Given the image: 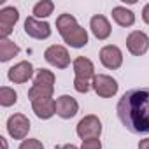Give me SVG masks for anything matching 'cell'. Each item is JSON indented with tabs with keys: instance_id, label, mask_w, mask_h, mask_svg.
<instances>
[{
	"instance_id": "18",
	"label": "cell",
	"mask_w": 149,
	"mask_h": 149,
	"mask_svg": "<svg viewBox=\"0 0 149 149\" xmlns=\"http://www.w3.org/2000/svg\"><path fill=\"white\" fill-rule=\"evenodd\" d=\"M18 53H19V47L13 40H9V39H0V61H9Z\"/></svg>"
},
{
	"instance_id": "17",
	"label": "cell",
	"mask_w": 149,
	"mask_h": 149,
	"mask_svg": "<svg viewBox=\"0 0 149 149\" xmlns=\"http://www.w3.org/2000/svg\"><path fill=\"white\" fill-rule=\"evenodd\" d=\"M33 86H42V88L54 90V74L51 70L39 68L37 74H35V77H33Z\"/></svg>"
},
{
	"instance_id": "20",
	"label": "cell",
	"mask_w": 149,
	"mask_h": 149,
	"mask_svg": "<svg viewBox=\"0 0 149 149\" xmlns=\"http://www.w3.org/2000/svg\"><path fill=\"white\" fill-rule=\"evenodd\" d=\"M18 102V95L13 88L9 86H2L0 88V105L2 107H11Z\"/></svg>"
},
{
	"instance_id": "16",
	"label": "cell",
	"mask_w": 149,
	"mask_h": 149,
	"mask_svg": "<svg viewBox=\"0 0 149 149\" xmlns=\"http://www.w3.org/2000/svg\"><path fill=\"white\" fill-rule=\"evenodd\" d=\"M111 14H112V19H114L119 26H132V25L135 23V14H133L130 9H126V7L118 6V7L112 9Z\"/></svg>"
},
{
	"instance_id": "22",
	"label": "cell",
	"mask_w": 149,
	"mask_h": 149,
	"mask_svg": "<svg viewBox=\"0 0 149 149\" xmlns=\"http://www.w3.org/2000/svg\"><path fill=\"white\" fill-rule=\"evenodd\" d=\"M81 149H102V142L100 139H88V140H83Z\"/></svg>"
},
{
	"instance_id": "12",
	"label": "cell",
	"mask_w": 149,
	"mask_h": 149,
	"mask_svg": "<svg viewBox=\"0 0 149 149\" xmlns=\"http://www.w3.org/2000/svg\"><path fill=\"white\" fill-rule=\"evenodd\" d=\"M25 32H26V35H30L32 39L42 40V39H47V37L51 35V26H49V23H46V21H39L37 18L28 16L26 21H25Z\"/></svg>"
},
{
	"instance_id": "21",
	"label": "cell",
	"mask_w": 149,
	"mask_h": 149,
	"mask_svg": "<svg viewBox=\"0 0 149 149\" xmlns=\"http://www.w3.org/2000/svg\"><path fill=\"white\" fill-rule=\"evenodd\" d=\"M19 149H44V146L39 139H26L19 144Z\"/></svg>"
},
{
	"instance_id": "15",
	"label": "cell",
	"mask_w": 149,
	"mask_h": 149,
	"mask_svg": "<svg viewBox=\"0 0 149 149\" xmlns=\"http://www.w3.org/2000/svg\"><path fill=\"white\" fill-rule=\"evenodd\" d=\"M90 28L93 32V35L98 39V40H105L109 35H111V23L105 16L102 14H95L90 21Z\"/></svg>"
},
{
	"instance_id": "5",
	"label": "cell",
	"mask_w": 149,
	"mask_h": 149,
	"mask_svg": "<svg viewBox=\"0 0 149 149\" xmlns=\"http://www.w3.org/2000/svg\"><path fill=\"white\" fill-rule=\"evenodd\" d=\"M44 58L49 65L56 67V68H67L70 65V56L67 47L60 46V44H53L44 51Z\"/></svg>"
},
{
	"instance_id": "10",
	"label": "cell",
	"mask_w": 149,
	"mask_h": 149,
	"mask_svg": "<svg viewBox=\"0 0 149 149\" xmlns=\"http://www.w3.org/2000/svg\"><path fill=\"white\" fill-rule=\"evenodd\" d=\"M18 19H19V13H18L16 7L7 6L4 9H0V37L7 39V35L13 32Z\"/></svg>"
},
{
	"instance_id": "13",
	"label": "cell",
	"mask_w": 149,
	"mask_h": 149,
	"mask_svg": "<svg viewBox=\"0 0 149 149\" xmlns=\"http://www.w3.org/2000/svg\"><path fill=\"white\" fill-rule=\"evenodd\" d=\"M79 111V104L76 102V98H72L70 95H61L56 98V114L63 119H70L77 114Z\"/></svg>"
},
{
	"instance_id": "25",
	"label": "cell",
	"mask_w": 149,
	"mask_h": 149,
	"mask_svg": "<svg viewBox=\"0 0 149 149\" xmlns=\"http://www.w3.org/2000/svg\"><path fill=\"white\" fill-rule=\"evenodd\" d=\"M58 149H77L74 144H65V146H61V147H58Z\"/></svg>"
},
{
	"instance_id": "14",
	"label": "cell",
	"mask_w": 149,
	"mask_h": 149,
	"mask_svg": "<svg viewBox=\"0 0 149 149\" xmlns=\"http://www.w3.org/2000/svg\"><path fill=\"white\" fill-rule=\"evenodd\" d=\"M32 109L37 118L40 119H49L56 114V100L53 98H39L32 102Z\"/></svg>"
},
{
	"instance_id": "19",
	"label": "cell",
	"mask_w": 149,
	"mask_h": 149,
	"mask_svg": "<svg viewBox=\"0 0 149 149\" xmlns=\"http://www.w3.org/2000/svg\"><path fill=\"white\" fill-rule=\"evenodd\" d=\"M53 9H54V4L51 0H40L33 6V18L37 19H42V18H47L49 14H53Z\"/></svg>"
},
{
	"instance_id": "7",
	"label": "cell",
	"mask_w": 149,
	"mask_h": 149,
	"mask_svg": "<svg viewBox=\"0 0 149 149\" xmlns=\"http://www.w3.org/2000/svg\"><path fill=\"white\" fill-rule=\"evenodd\" d=\"M7 132L13 139L23 140L30 132V121L25 114H13L7 119Z\"/></svg>"
},
{
	"instance_id": "9",
	"label": "cell",
	"mask_w": 149,
	"mask_h": 149,
	"mask_svg": "<svg viewBox=\"0 0 149 149\" xmlns=\"http://www.w3.org/2000/svg\"><path fill=\"white\" fill-rule=\"evenodd\" d=\"M100 61L105 68H111V70H116L123 65V53L118 46H104L100 49Z\"/></svg>"
},
{
	"instance_id": "26",
	"label": "cell",
	"mask_w": 149,
	"mask_h": 149,
	"mask_svg": "<svg viewBox=\"0 0 149 149\" xmlns=\"http://www.w3.org/2000/svg\"><path fill=\"white\" fill-rule=\"evenodd\" d=\"M0 142H2V149H7V142H6L4 137H0Z\"/></svg>"
},
{
	"instance_id": "2",
	"label": "cell",
	"mask_w": 149,
	"mask_h": 149,
	"mask_svg": "<svg viewBox=\"0 0 149 149\" xmlns=\"http://www.w3.org/2000/svg\"><path fill=\"white\" fill-rule=\"evenodd\" d=\"M56 28L61 35V39L70 47H84L88 44V32L77 25V19L72 14H60L56 18Z\"/></svg>"
},
{
	"instance_id": "11",
	"label": "cell",
	"mask_w": 149,
	"mask_h": 149,
	"mask_svg": "<svg viewBox=\"0 0 149 149\" xmlns=\"http://www.w3.org/2000/svg\"><path fill=\"white\" fill-rule=\"evenodd\" d=\"M7 77L14 84H23V83H26L28 79L33 77V65L30 61H19V63H16L14 67L9 68Z\"/></svg>"
},
{
	"instance_id": "6",
	"label": "cell",
	"mask_w": 149,
	"mask_h": 149,
	"mask_svg": "<svg viewBox=\"0 0 149 149\" xmlns=\"http://www.w3.org/2000/svg\"><path fill=\"white\" fill-rule=\"evenodd\" d=\"M91 88L102 98H111L118 93V83L111 76H105V74H97L91 83Z\"/></svg>"
},
{
	"instance_id": "8",
	"label": "cell",
	"mask_w": 149,
	"mask_h": 149,
	"mask_svg": "<svg viewBox=\"0 0 149 149\" xmlns=\"http://www.w3.org/2000/svg\"><path fill=\"white\" fill-rule=\"evenodd\" d=\"M126 47L133 56H142L149 49V37L144 32L135 30L126 37Z\"/></svg>"
},
{
	"instance_id": "4",
	"label": "cell",
	"mask_w": 149,
	"mask_h": 149,
	"mask_svg": "<svg viewBox=\"0 0 149 149\" xmlns=\"http://www.w3.org/2000/svg\"><path fill=\"white\" fill-rule=\"evenodd\" d=\"M102 133V123L97 116L93 114H88L84 116L79 123H77V135L83 139V140H88V139H98Z\"/></svg>"
},
{
	"instance_id": "24",
	"label": "cell",
	"mask_w": 149,
	"mask_h": 149,
	"mask_svg": "<svg viewBox=\"0 0 149 149\" xmlns=\"http://www.w3.org/2000/svg\"><path fill=\"white\" fill-rule=\"evenodd\" d=\"M139 149H149V139H144L139 142Z\"/></svg>"
},
{
	"instance_id": "1",
	"label": "cell",
	"mask_w": 149,
	"mask_h": 149,
	"mask_svg": "<svg viewBox=\"0 0 149 149\" xmlns=\"http://www.w3.org/2000/svg\"><path fill=\"white\" fill-rule=\"evenodd\" d=\"M118 118L132 133H149V88L128 90L118 102Z\"/></svg>"
},
{
	"instance_id": "3",
	"label": "cell",
	"mask_w": 149,
	"mask_h": 149,
	"mask_svg": "<svg viewBox=\"0 0 149 149\" xmlns=\"http://www.w3.org/2000/svg\"><path fill=\"white\" fill-rule=\"evenodd\" d=\"M74 74H76V79H74V88L79 93H88V90L91 88V83L95 79V65L90 58L84 56H77L74 60Z\"/></svg>"
},
{
	"instance_id": "23",
	"label": "cell",
	"mask_w": 149,
	"mask_h": 149,
	"mask_svg": "<svg viewBox=\"0 0 149 149\" xmlns=\"http://www.w3.org/2000/svg\"><path fill=\"white\" fill-rule=\"evenodd\" d=\"M142 19L149 25V4H146L144 9H142Z\"/></svg>"
}]
</instances>
